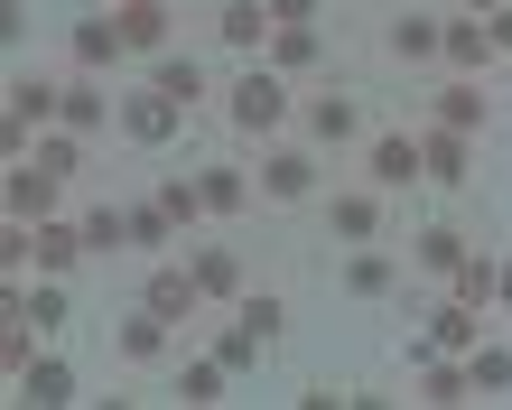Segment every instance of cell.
Returning a JSON list of instances; mask_svg holds the SVG:
<instances>
[{
	"mask_svg": "<svg viewBox=\"0 0 512 410\" xmlns=\"http://www.w3.org/2000/svg\"><path fill=\"white\" fill-rule=\"evenodd\" d=\"M391 280H401V261H391V252H354L345 261V289H354V299H382Z\"/></svg>",
	"mask_w": 512,
	"mask_h": 410,
	"instance_id": "cell-26",
	"label": "cell"
},
{
	"mask_svg": "<svg viewBox=\"0 0 512 410\" xmlns=\"http://www.w3.org/2000/svg\"><path fill=\"white\" fill-rule=\"evenodd\" d=\"M447 289H457L466 308H503V271H494L485 252H466V261H457V280H447Z\"/></svg>",
	"mask_w": 512,
	"mask_h": 410,
	"instance_id": "cell-20",
	"label": "cell"
},
{
	"mask_svg": "<svg viewBox=\"0 0 512 410\" xmlns=\"http://www.w3.org/2000/svg\"><path fill=\"white\" fill-rule=\"evenodd\" d=\"M168 355V317L159 308H131L122 317V364H159Z\"/></svg>",
	"mask_w": 512,
	"mask_h": 410,
	"instance_id": "cell-17",
	"label": "cell"
},
{
	"mask_svg": "<svg viewBox=\"0 0 512 410\" xmlns=\"http://www.w3.org/2000/svg\"><path fill=\"white\" fill-rule=\"evenodd\" d=\"M28 317H38V327H66V289H38V299H19Z\"/></svg>",
	"mask_w": 512,
	"mask_h": 410,
	"instance_id": "cell-36",
	"label": "cell"
},
{
	"mask_svg": "<svg viewBox=\"0 0 512 410\" xmlns=\"http://www.w3.org/2000/svg\"><path fill=\"white\" fill-rule=\"evenodd\" d=\"M112 19H122V38L140 47V56H168V0H112Z\"/></svg>",
	"mask_w": 512,
	"mask_h": 410,
	"instance_id": "cell-10",
	"label": "cell"
},
{
	"mask_svg": "<svg viewBox=\"0 0 512 410\" xmlns=\"http://www.w3.org/2000/svg\"><path fill=\"white\" fill-rule=\"evenodd\" d=\"M56 187H66V178H47L38 159L10 168V215H19V224H47V215H56Z\"/></svg>",
	"mask_w": 512,
	"mask_h": 410,
	"instance_id": "cell-13",
	"label": "cell"
},
{
	"mask_svg": "<svg viewBox=\"0 0 512 410\" xmlns=\"http://www.w3.org/2000/svg\"><path fill=\"white\" fill-rule=\"evenodd\" d=\"M438 56H447V66H466V75H485V66H494V28L475 19V10H466V19H447Z\"/></svg>",
	"mask_w": 512,
	"mask_h": 410,
	"instance_id": "cell-11",
	"label": "cell"
},
{
	"mask_svg": "<svg viewBox=\"0 0 512 410\" xmlns=\"http://www.w3.org/2000/svg\"><path fill=\"white\" fill-rule=\"evenodd\" d=\"M19 401H38V410L75 401V373H66V364H19Z\"/></svg>",
	"mask_w": 512,
	"mask_h": 410,
	"instance_id": "cell-22",
	"label": "cell"
},
{
	"mask_svg": "<svg viewBox=\"0 0 512 410\" xmlns=\"http://www.w3.org/2000/svg\"><path fill=\"white\" fill-rule=\"evenodd\" d=\"M466 10H485V19H494V10H503V0H466Z\"/></svg>",
	"mask_w": 512,
	"mask_h": 410,
	"instance_id": "cell-39",
	"label": "cell"
},
{
	"mask_svg": "<svg viewBox=\"0 0 512 410\" xmlns=\"http://www.w3.org/2000/svg\"><path fill=\"white\" fill-rule=\"evenodd\" d=\"M261 345H270L261 327H224V336H215V355H224V373H243V364H261Z\"/></svg>",
	"mask_w": 512,
	"mask_h": 410,
	"instance_id": "cell-34",
	"label": "cell"
},
{
	"mask_svg": "<svg viewBox=\"0 0 512 410\" xmlns=\"http://www.w3.org/2000/svg\"><path fill=\"white\" fill-rule=\"evenodd\" d=\"M177 401H224V355L215 364H177Z\"/></svg>",
	"mask_w": 512,
	"mask_h": 410,
	"instance_id": "cell-33",
	"label": "cell"
},
{
	"mask_svg": "<svg viewBox=\"0 0 512 410\" xmlns=\"http://www.w3.org/2000/svg\"><path fill=\"white\" fill-rule=\"evenodd\" d=\"M466 373H475V392H512V345H475Z\"/></svg>",
	"mask_w": 512,
	"mask_h": 410,
	"instance_id": "cell-32",
	"label": "cell"
},
{
	"mask_svg": "<svg viewBox=\"0 0 512 410\" xmlns=\"http://www.w3.org/2000/svg\"><path fill=\"white\" fill-rule=\"evenodd\" d=\"M364 178H373V187L391 196V187H410V178H429V159H419V140H410V131H382L373 150H364Z\"/></svg>",
	"mask_w": 512,
	"mask_h": 410,
	"instance_id": "cell-6",
	"label": "cell"
},
{
	"mask_svg": "<svg viewBox=\"0 0 512 410\" xmlns=\"http://www.w3.org/2000/svg\"><path fill=\"white\" fill-rule=\"evenodd\" d=\"M196 196H205V215H243V205H252V178H243V168H205Z\"/></svg>",
	"mask_w": 512,
	"mask_h": 410,
	"instance_id": "cell-21",
	"label": "cell"
},
{
	"mask_svg": "<svg viewBox=\"0 0 512 410\" xmlns=\"http://www.w3.org/2000/svg\"><path fill=\"white\" fill-rule=\"evenodd\" d=\"M503 308H512V261H503Z\"/></svg>",
	"mask_w": 512,
	"mask_h": 410,
	"instance_id": "cell-40",
	"label": "cell"
},
{
	"mask_svg": "<svg viewBox=\"0 0 512 410\" xmlns=\"http://www.w3.org/2000/svg\"><path fill=\"white\" fill-rule=\"evenodd\" d=\"M298 131H308L317 150H336V140L364 131V103H354V94H308V103H298Z\"/></svg>",
	"mask_w": 512,
	"mask_h": 410,
	"instance_id": "cell-5",
	"label": "cell"
},
{
	"mask_svg": "<svg viewBox=\"0 0 512 410\" xmlns=\"http://www.w3.org/2000/svg\"><path fill=\"white\" fill-rule=\"evenodd\" d=\"M317 47H326V38H317L308 19H280V28H270V66H280V75H298V66H317Z\"/></svg>",
	"mask_w": 512,
	"mask_h": 410,
	"instance_id": "cell-18",
	"label": "cell"
},
{
	"mask_svg": "<svg viewBox=\"0 0 512 410\" xmlns=\"http://www.w3.org/2000/svg\"><path fill=\"white\" fill-rule=\"evenodd\" d=\"M140 308H159L168 327H187V317L205 308V280H196V271H177V261H159V271L140 280Z\"/></svg>",
	"mask_w": 512,
	"mask_h": 410,
	"instance_id": "cell-4",
	"label": "cell"
},
{
	"mask_svg": "<svg viewBox=\"0 0 512 410\" xmlns=\"http://www.w3.org/2000/svg\"><path fill=\"white\" fill-rule=\"evenodd\" d=\"M196 280H205V299H243V261H233L224 243H205V252H196Z\"/></svg>",
	"mask_w": 512,
	"mask_h": 410,
	"instance_id": "cell-24",
	"label": "cell"
},
{
	"mask_svg": "<svg viewBox=\"0 0 512 410\" xmlns=\"http://www.w3.org/2000/svg\"><path fill=\"white\" fill-rule=\"evenodd\" d=\"M438 122L447 131H485V94L475 84H438Z\"/></svg>",
	"mask_w": 512,
	"mask_h": 410,
	"instance_id": "cell-27",
	"label": "cell"
},
{
	"mask_svg": "<svg viewBox=\"0 0 512 410\" xmlns=\"http://www.w3.org/2000/svg\"><path fill=\"white\" fill-rule=\"evenodd\" d=\"M56 122H66L75 140H94L103 131V94H94V84H66V112H56Z\"/></svg>",
	"mask_w": 512,
	"mask_h": 410,
	"instance_id": "cell-30",
	"label": "cell"
},
{
	"mask_svg": "<svg viewBox=\"0 0 512 410\" xmlns=\"http://www.w3.org/2000/svg\"><path fill=\"white\" fill-rule=\"evenodd\" d=\"M438 38H447V19H391V56H401V66H429V56H438Z\"/></svg>",
	"mask_w": 512,
	"mask_h": 410,
	"instance_id": "cell-19",
	"label": "cell"
},
{
	"mask_svg": "<svg viewBox=\"0 0 512 410\" xmlns=\"http://www.w3.org/2000/svg\"><path fill=\"white\" fill-rule=\"evenodd\" d=\"M84 252H94V243H84V224H56V215L38 224V271H47V280H66Z\"/></svg>",
	"mask_w": 512,
	"mask_h": 410,
	"instance_id": "cell-16",
	"label": "cell"
},
{
	"mask_svg": "<svg viewBox=\"0 0 512 410\" xmlns=\"http://www.w3.org/2000/svg\"><path fill=\"white\" fill-rule=\"evenodd\" d=\"M75 224H84V243H94L103 261H112V252H131V215H122V205H94V215H75Z\"/></svg>",
	"mask_w": 512,
	"mask_h": 410,
	"instance_id": "cell-25",
	"label": "cell"
},
{
	"mask_svg": "<svg viewBox=\"0 0 512 410\" xmlns=\"http://www.w3.org/2000/svg\"><path fill=\"white\" fill-rule=\"evenodd\" d=\"M177 122H187V103L159 94V84H140V94L122 103V131H131V140H149V150H159V140H177Z\"/></svg>",
	"mask_w": 512,
	"mask_h": 410,
	"instance_id": "cell-7",
	"label": "cell"
},
{
	"mask_svg": "<svg viewBox=\"0 0 512 410\" xmlns=\"http://www.w3.org/2000/svg\"><path fill=\"white\" fill-rule=\"evenodd\" d=\"M28 159H38L47 178H75V168H84V140H75L66 122H56V131H47V140H38V150H28Z\"/></svg>",
	"mask_w": 512,
	"mask_h": 410,
	"instance_id": "cell-29",
	"label": "cell"
},
{
	"mask_svg": "<svg viewBox=\"0 0 512 410\" xmlns=\"http://www.w3.org/2000/svg\"><path fill=\"white\" fill-rule=\"evenodd\" d=\"M270 28H280V19H270V0H233V10L215 19V38L233 56H252V47H270Z\"/></svg>",
	"mask_w": 512,
	"mask_h": 410,
	"instance_id": "cell-12",
	"label": "cell"
},
{
	"mask_svg": "<svg viewBox=\"0 0 512 410\" xmlns=\"http://www.w3.org/2000/svg\"><path fill=\"white\" fill-rule=\"evenodd\" d=\"M326 224H336L345 243H373V233H382V187L373 178L364 187H336V196H326Z\"/></svg>",
	"mask_w": 512,
	"mask_h": 410,
	"instance_id": "cell-8",
	"label": "cell"
},
{
	"mask_svg": "<svg viewBox=\"0 0 512 410\" xmlns=\"http://www.w3.org/2000/svg\"><path fill=\"white\" fill-rule=\"evenodd\" d=\"M252 187H261L270 205H308V196H317V150H298V140H270Z\"/></svg>",
	"mask_w": 512,
	"mask_h": 410,
	"instance_id": "cell-3",
	"label": "cell"
},
{
	"mask_svg": "<svg viewBox=\"0 0 512 410\" xmlns=\"http://www.w3.org/2000/svg\"><path fill=\"white\" fill-rule=\"evenodd\" d=\"M419 159H429L438 187H466V178H475V131H447V122H438L429 140H419Z\"/></svg>",
	"mask_w": 512,
	"mask_h": 410,
	"instance_id": "cell-9",
	"label": "cell"
},
{
	"mask_svg": "<svg viewBox=\"0 0 512 410\" xmlns=\"http://www.w3.org/2000/svg\"><path fill=\"white\" fill-rule=\"evenodd\" d=\"M485 28H494V56H512V0H503V10H494Z\"/></svg>",
	"mask_w": 512,
	"mask_h": 410,
	"instance_id": "cell-37",
	"label": "cell"
},
{
	"mask_svg": "<svg viewBox=\"0 0 512 410\" xmlns=\"http://www.w3.org/2000/svg\"><path fill=\"white\" fill-rule=\"evenodd\" d=\"M224 122L243 131V140H280L289 122H298V103H289V75L280 66H243L224 84Z\"/></svg>",
	"mask_w": 512,
	"mask_h": 410,
	"instance_id": "cell-1",
	"label": "cell"
},
{
	"mask_svg": "<svg viewBox=\"0 0 512 410\" xmlns=\"http://www.w3.org/2000/svg\"><path fill=\"white\" fill-rule=\"evenodd\" d=\"M149 84H159V94H177V103H187V112L205 103V75L187 66V56H159V66H149Z\"/></svg>",
	"mask_w": 512,
	"mask_h": 410,
	"instance_id": "cell-28",
	"label": "cell"
},
{
	"mask_svg": "<svg viewBox=\"0 0 512 410\" xmlns=\"http://www.w3.org/2000/svg\"><path fill=\"white\" fill-rule=\"evenodd\" d=\"M280 317H289V308L270 299V289H243V327H261V336H280Z\"/></svg>",
	"mask_w": 512,
	"mask_h": 410,
	"instance_id": "cell-35",
	"label": "cell"
},
{
	"mask_svg": "<svg viewBox=\"0 0 512 410\" xmlns=\"http://www.w3.org/2000/svg\"><path fill=\"white\" fill-rule=\"evenodd\" d=\"M66 84L75 75H10V103H0V150L10 159H28V140L66 112Z\"/></svg>",
	"mask_w": 512,
	"mask_h": 410,
	"instance_id": "cell-2",
	"label": "cell"
},
{
	"mask_svg": "<svg viewBox=\"0 0 512 410\" xmlns=\"http://www.w3.org/2000/svg\"><path fill=\"white\" fill-rule=\"evenodd\" d=\"M168 233H177V215H168L159 196H149V205H131V252H159Z\"/></svg>",
	"mask_w": 512,
	"mask_h": 410,
	"instance_id": "cell-31",
	"label": "cell"
},
{
	"mask_svg": "<svg viewBox=\"0 0 512 410\" xmlns=\"http://www.w3.org/2000/svg\"><path fill=\"white\" fill-rule=\"evenodd\" d=\"M457 261H466V233H457V224H429V233H419V271L457 280Z\"/></svg>",
	"mask_w": 512,
	"mask_h": 410,
	"instance_id": "cell-23",
	"label": "cell"
},
{
	"mask_svg": "<svg viewBox=\"0 0 512 410\" xmlns=\"http://www.w3.org/2000/svg\"><path fill=\"white\" fill-rule=\"evenodd\" d=\"M122 47H131V38H122V19H112V10H94V19H84L75 38H66V56H75V66H112Z\"/></svg>",
	"mask_w": 512,
	"mask_h": 410,
	"instance_id": "cell-15",
	"label": "cell"
},
{
	"mask_svg": "<svg viewBox=\"0 0 512 410\" xmlns=\"http://www.w3.org/2000/svg\"><path fill=\"white\" fill-rule=\"evenodd\" d=\"M475 327H485V308H466L457 289H447V308H438V327H429V345H438V355H475V345H485Z\"/></svg>",
	"mask_w": 512,
	"mask_h": 410,
	"instance_id": "cell-14",
	"label": "cell"
},
{
	"mask_svg": "<svg viewBox=\"0 0 512 410\" xmlns=\"http://www.w3.org/2000/svg\"><path fill=\"white\" fill-rule=\"evenodd\" d=\"M317 10V0H270V19H308Z\"/></svg>",
	"mask_w": 512,
	"mask_h": 410,
	"instance_id": "cell-38",
	"label": "cell"
}]
</instances>
